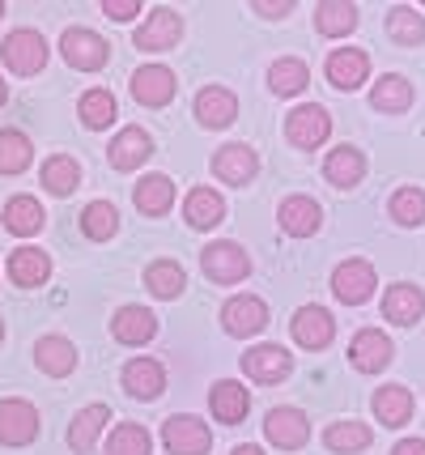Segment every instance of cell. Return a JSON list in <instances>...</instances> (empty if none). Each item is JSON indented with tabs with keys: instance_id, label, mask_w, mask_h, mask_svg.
Segmentation results:
<instances>
[{
	"instance_id": "6da1fadb",
	"label": "cell",
	"mask_w": 425,
	"mask_h": 455,
	"mask_svg": "<svg viewBox=\"0 0 425 455\" xmlns=\"http://www.w3.org/2000/svg\"><path fill=\"white\" fill-rule=\"evenodd\" d=\"M162 447L170 455H204L213 447V430L204 426L201 417L175 413L162 421Z\"/></svg>"
},
{
	"instance_id": "7a4b0ae2",
	"label": "cell",
	"mask_w": 425,
	"mask_h": 455,
	"mask_svg": "<svg viewBox=\"0 0 425 455\" xmlns=\"http://www.w3.org/2000/svg\"><path fill=\"white\" fill-rule=\"evenodd\" d=\"M327 132H332V116H327L319 102H303L285 119V137H289V145H298V149H319L327 140Z\"/></svg>"
},
{
	"instance_id": "3957f363",
	"label": "cell",
	"mask_w": 425,
	"mask_h": 455,
	"mask_svg": "<svg viewBox=\"0 0 425 455\" xmlns=\"http://www.w3.org/2000/svg\"><path fill=\"white\" fill-rule=\"evenodd\" d=\"M201 268L209 281H217V285H234V281H243L251 273V259L239 243H209L201 251Z\"/></svg>"
},
{
	"instance_id": "277c9868",
	"label": "cell",
	"mask_w": 425,
	"mask_h": 455,
	"mask_svg": "<svg viewBox=\"0 0 425 455\" xmlns=\"http://www.w3.org/2000/svg\"><path fill=\"white\" fill-rule=\"evenodd\" d=\"M60 56L68 60L73 68H82V73H98L102 64H106V56H111V47H106V39H98L94 30L73 26V30H64Z\"/></svg>"
},
{
	"instance_id": "5b68a950",
	"label": "cell",
	"mask_w": 425,
	"mask_h": 455,
	"mask_svg": "<svg viewBox=\"0 0 425 455\" xmlns=\"http://www.w3.org/2000/svg\"><path fill=\"white\" fill-rule=\"evenodd\" d=\"M0 56H4V64L13 73L30 77V73H39L43 64H47V43H43L39 30H13L9 39L0 43Z\"/></svg>"
},
{
	"instance_id": "8992f818",
	"label": "cell",
	"mask_w": 425,
	"mask_h": 455,
	"mask_svg": "<svg viewBox=\"0 0 425 455\" xmlns=\"http://www.w3.org/2000/svg\"><path fill=\"white\" fill-rule=\"evenodd\" d=\"M39 438V413L30 400H0V443L4 447H26Z\"/></svg>"
},
{
	"instance_id": "52a82bcc",
	"label": "cell",
	"mask_w": 425,
	"mask_h": 455,
	"mask_svg": "<svg viewBox=\"0 0 425 455\" xmlns=\"http://www.w3.org/2000/svg\"><path fill=\"white\" fill-rule=\"evenodd\" d=\"M222 328L230 337H260L268 328V307L256 294H239L222 307Z\"/></svg>"
},
{
	"instance_id": "ba28073f",
	"label": "cell",
	"mask_w": 425,
	"mask_h": 455,
	"mask_svg": "<svg viewBox=\"0 0 425 455\" xmlns=\"http://www.w3.org/2000/svg\"><path fill=\"white\" fill-rule=\"evenodd\" d=\"M374 285H379V277H374V268L366 259H344L332 273V294L349 302V307H362L366 298L374 294Z\"/></svg>"
},
{
	"instance_id": "9c48e42d",
	"label": "cell",
	"mask_w": 425,
	"mask_h": 455,
	"mask_svg": "<svg viewBox=\"0 0 425 455\" xmlns=\"http://www.w3.org/2000/svg\"><path fill=\"white\" fill-rule=\"evenodd\" d=\"M391 354H396V345H391L379 328H362L358 337L349 340V362H353L362 375H379L383 366H391Z\"/></svg>"
},
{
	"instance_id": "30bf717a",
	"label": "cell",
	"mask_w": 425,
	"mask_h": 455,
	"mask_svg": "<svg viewBox=\"0 0 425 455\" xmlns=\"http://www.w3.org/2000/svg\"><path fill=\"white\" fill-rule=\"evenodd\" d=\"M175 90H179V81L166 64H145V68L132 73V99L141 107H166L175 99Z\"/></svg>"
},
{
	"instance_id": "8fae6325",
	"label": "cell",
	"mask_w": 425,
	"mask_h": 455,
	"mask_svg": "<svg viewBox=\"0 0 425 455\" xmlns=\"http://www.w3.org/2000/svg\"><path fill=\"white\" fill-rule=\"evenodd\" d=\"M264 435L281 451H298L306 438H311V421H306L303 409H272L268 421H264Z\"/></svg>"
},
{
	"instance_id": "7c38bea8",
	"label": "cell",
	"mask_w": 425,
	"mask_h": 455,
	"mask_svg": "<svg viewBox=\"0 0 425 455\" xmlns=\"http://www.w3.org/2000/svg\"><path fill=\"white\" fill-rule=\"evenodd\" d=\"M256 171H260V158H256V149L243 145V140L217 149V158H213V175L222 179V183H234V188H247V183L256 179Z\"/></svg>"
},
{
	"instance_id": "4fadbf2b",
	"label": "cell",
	"mask_w": 425,
	"mask_h": 455,
	"mask_svg": "<svg viewBox=\"0 0 425 455\" xmlns=\"http://www.w3.org/2000/svg\"><path fill=\"white\" fill-rule=\"evenodd\" d=\"M183 35V18L175 13V9H153L149 18H145V26L137 30V47L141 52H170L175 43H179Z\"/></svg>"
},
{
	"instance_id": "5bb4252c",
	"label": "cell",
	"mask_w": 425,
	"mask_h": 455,
	"mask_svg": "<svg viewBox=\"0 0 425 455\" xmlns=\"http://www.w3.org/2000/svg\"><path fill=\"white\" fill-rule=\"evenodd\" d=\"M243 371H247V379H256V383H281V379L294 371V357L285 354L281 345H256V349L243 354Z\"/></svg>"
},
{
	"instance_id": "9a60e30c",
	"label": "cell",
	"mask_w": 425,
	"mask_h": 455,
	"mask_svg": "<svg viewBox=\"0 0 425 455\" xmlns=\"http://www.w3.org/2000/svg\"><path fill=\"white\" fill-rule=\"evenodd\" d=\"M289 328H294V340L303 349H327L332 337H336V323H332V315L324 307H298V315L289 319Z\"/></svg>"
},
{
	"instance_id": "2e32d148",
	"label": "cell",
	"mask_w": 425,
	"mask_h": 455,
	"mask_svg": "<svg viewBox=\"0 0 425 455\" xmlns=\"http://www.w3.org/2000/svg\"><path fill=\"white\" fill-rule=\"evenodd\" d=\"M123 387H128V396H137V400H158L166 392L162 362H153V357H132V362L123 366Z\"/></svg>"
},
{
	"instance_id": "e0dca14e",
	"label": "cell",
	"mask_w": 425,
	"mask_h": 455,
	"mask_svg": "<svg viewBox=\"0 0 425 455\" xmlns=\"http://www.w3.org/2000/svg\"><path fill=\"white\" fill-rule=\"evenodd\" d=\"M277 221H281L285 235L306 238V235H315V230L324 226V213H319V204H315L311 196H289V200H281Z\"/></svg>"
},
{
	"instance_id": "ac0fdd59",
	"label": "cell",
	"mask_w": 425,
	"mask_h": 455,
	"mask_svg": "<svg viewBox=\"0 0 425 455\" xmlns=\"http://www.w3.org/2000/svg\"><path fill=\"white\" fill-rule=\"evenodd\" d=\"M234 116H239V99L225 85H204L196 94V119L204 128H225V124H234Z\"/></svg>"
},
{
	"instance_id": "d6986e66",
	"label": "cell",
	"mask_w": 425,
	"mask_h": 455,
	"mask_svg": "<svg viewBox=\"0 0 425 455\" xmlns=\"http://www.w3.org/2000/svg\"><path fill=\"white\" fill-rule=\"evenodd\" d=\"M153 332H158V315L145 307H120L111 319V337L120 345H145V340H153Z\"/></svg>"
},
{
	"instance_id": "ffe728a7",
	"label": "cell",
	"mask_w": 425,
	"mask_h": 455,
	"mask_svg": "<svg viewBox=\"0 0 425 455\" xmlns=\"http://www.w3.org/2000/svg\"><path fill=\"white\" fill-rule=\"evenodd\" d=\"M183 218L192 230H213L225 221V200L213 192V188H192L187 200H183Z\"/></svg>"
},
{
	"instance_id": "44dd1931",
	"label": "cell",
	"mask_w": 425,
	"mask_h": 455,
	"mask_svg": "<svg viewBox=\"0 0 425 455\" xmlns=\"http://www.w3.org/2000/svg\"><path fill=\"white\" fill-rule=\"evenodd\" d=\"M149 154H153V140H149V132H145V128H123L120 137L111 140L106 162H111L115 171H137Z\"/></svg>"
},
{
	"instance_id": "7402d4cb",
	"label": "cell",
	"mask_w": 425,
	"mask_h": 455,
	"mask_svg": "<svg viewBox=\"0 0 425 455\" xmlns=\"http://www.w3.org/2000/svg\"><path fill=\"white\" fill-rule=\"evenodd\" d=\"M366 73H370V60H366V52H358V47H336V52L327 56V81H332L336 90H358L366 81Z\"/></svg>"
},
{
	"instance_id": "603a6c76",
	"label": "cell",
	"mask_w": 425,
	"mask_h": 455,
	"mask_svg": "<svg viewBox=\"0 0 425 455\" xmlns=\"http://www.w3.org/2000/svg\"><path fill=\"white\" fill-rule=\"evenodd\" d=\"M209 409H213V417H217V421H225V426H239V421L247 417V409H251V396H247L243 383L222 379V383H213V392H209Z\"/></svg>"
},
{
	"instance_id": "cb8c5ba5",
	"label": "cell",
	"mask_w": 425,
	"mask_h": 455,
	"mask_svg": "<svg viewBox=\"0 0 425 455\" xmlns=\"http://www.w3.org/2000/svg\"><path fill=\"white\" fill-rule=\"evenodd\" d=\"M35 362H39L43 375L64 379L77 371V349H73V340H64V337H43L35 345Z\"/></svg>"
},
{
	"instance_id": "d4e9b609",
	"label": "cell",
	"mask_w": 425,
	"mask_h": 455,
	"mask_svg": "<svg viewBox=\"0 0 425 455\" xmlns=\"http://www.w3.org/2000/svg\"><path fill=\"white\" fill-rule=\"evenodd\" d=\"M106 421H111V409H106V404H85L82 413L73 417V426H68V447L77 455L94 451V443H98Z\"/></svg>"
},
{
	"instance_id": "484cf974",
	"label": "cell",
	"mask_w": 425,
	"mask_h": 455,
	"mask_svg": "<svg viewBox=\"0 0 425 455\" xmlns=\"http://www.w3.org/2000/svg\"><path fill=\"white\" fill-rule=\"evenodd\" d=\"M383 315L391 319V323H400V328L417 323V319L425 315V294L417 285H391L383 294Z\"/></svg>"
},
{
	"instance_id": "4316f807",
	"label": "cell",
	"mask_w": 425,
	"mask_h": 455,
	"mask_svg": "<svg viewBox=\"0 0 425 455\" xmlns=\"http://www.w3.org/2000/svg\"><path fill=\"white\" fill-rule=\"evenodd\" d=\"M9 277H13V285L35 290V285H43V281L51 277V259H47V251H39V247H18V251L9 256Z\"/></svg>"
},
{
	"instance_id": "83f0119b",
	"label": "cell",
	"mask_w": 425,
	"mask_h": 455,
	"mask_svg": "<svg viewBox=\"0 0 425 455\" xmlns=\"http://www.w3.org/2000/svg\"><path fill=\"white\" fill-rule=\"evenodd\" d=\"M132 200H137V209H141L145 218H162V213H170V204H175V183L166 175H145L137 183Z\"/></svg>"
},
{
	"instance_id": "f1b7e54d",
	"label": "cell",
	"mask_w": 425,
	"mask_h": 455,
	"mask_svg": "<svg viewBox=\"0 0 425 455\" xmlns=\"http://www.w3.org/2000/svg\"><path fill=\"white\" fill-rule=\"evenodd\" d=\"M353 26H358V4H349V0H319L315 4V30L324 39H341Z\"/></svg>"
},
{
	"instance_id": "f546056e",
	"label": "cell",
	"mask_w": 425,
	"mask_h": 455,
	"mask_svg": "<svg viewBox=\"0 0 425 455\" xmlns=\"http://www.w3.org/2000/svg\"><path fill=\"white\" fill-rule=\"evenodd\" d=\"M370 404H374V417H379L383 426H391V430H396V426H405L408 417H413V392H408L405 383L379 387Z\"/></svg>"
},
{
	"instance_id": "4dcf8cb0",
	"label": "cell",
	"mask_w": 425,
	"mask_h": 455,
	"mask_svg": "<svg viewBox=\"0 0 425 455\" xmlns=\"http://www.w3.org/2000/svg\"><path fill=\"white\" fill-rule=\"evenodd\" d=\"M370 107L374 111H383V116H400L413 107V85H408L400 73H387L383 81H374V90H370Z\"/></svg>"
},
{
	"instance_id": "1f68e13d",
	"label": "cell",
	"mask_w": 425,
	"mask_h": 455,
	"mask_svg": "<svg viewBox=\"0 0 425 455\" xmlns=\"http://www.w3.org/2000/svg\"><path fill=\"white\" fill-rule=\"evenodd\" d=\"M324 175H327V183H336V188H353V183H362V175H366L362 149H353V145L332 149L327 162H324Z\"/></svg>"
},
{
	"instance_id": "d6a6232c",
	"label": "cell",
	"mask_w": 425,
	"mask_h": 455,
	"mask_svg": "<svg viewBox=\"0 0 425 455\" xmlns=\"http://www.w3.org/2000/svg\"><path fill=\"white\" fill-rule=\"evenodd\" d=\"M43 218H47V213H43V204L35 196H13L4 204V230H9V235H21V238L39 235Z\"/></svg>"
},
{
	"instance_id": "836d02e7",
	"label": "cell",
	"mask_w": 425,
	"mask_h": 455,
	"mask_svg": "<svg viewBox=\"0 0 425 455\" xmlns=\"http://www.w3.org/2000/svg\"><path fill=\"white\" fill-rule=\"evenodd\" d=\"M77 183H82V166L68 158V154H56V158L43 162V188H47L51 196H68V192H77Z\"/></svg>"
},
{
	"instance_id": "e575fe53",
	"label": "cell",
	"mask_w": 425,
	"mask_h": 455,
	"mask_svg": "<svg viewBox=\"0 0 425 455\" xmlns=\"http://www.w3.org/2000/svg\"><path fill=\"white\" fill-rule=\"evenodd\" d=\"M387 35L400 47H417V43H425V18L417 9H408V4H396L387 13Z\"/></svg>"
},
{
	"instance_id": "d590c367",
	"label": "cell",
	"mask_w": 425,
	"mask_h": 455,
	"mask_svg": "<svg viewBox=\"0 0 425 455\" xmlns=\"http://www.w3.org/2000/svg\"><path fill=\"white\" fill-rule=\"evenodd\" d=\"M324 447L336 455L366 451V447H370V430H366L362 421H332L324 430Z\"/></svg>"
},
{
	"instance_id": "8d00e7d4",
	"label": "cell",
	"mask_w": 425,
	"mask_h": 455,
	"mask_svg": "<svg viewBox=\"0 0 425 455\" xmlns=\"http://www.w3.org/2000/svg\"><path fill=\"white\" fill-rule=\"evenodd\" d=\"M35 158V145L26 132H13V128H4L0 132V175H21L26 166Z\"/></svg>"
},
{
	"instance_id": "74e56055",
	"label": "cell",
	"mask_w": 425,
	"mask_h": 455,
	"mask_svg": "<svg viewBox=\"0 0 425 455\" xmlns=\"http://www.w3.org/2000/svg\"><path fill=\"white\" fill-rule=\"evenodd\" d=\"M82 230H85V238L106 243V238L120 230V213H115V204H111V200H90V204L82 209Z\"/></svg>"
},
{
	"instance_id": "f35d334b",
	"label": "cell",
	"mask_w": 425,
	"mask_h": 455,
	"mask_svg": "<svg viewBox=\"0 0 425 455\" xmlns=\"http://www.w3.org/2000/svg\"><path fill=\"white\" fill-rule=\"evenodd\" d=\"M77 116H82L85 128H111L115 124V94L111 90H85L82 102H77Z\"/></svg>"
},
{
	"instance_id": "ab89813d",
	"label": "cell",
	"mask_w": 425,
	"mask_h": 455,
	"mask_svg": "<svg viewBox=\"0 0 425 455\" xmlns=\"http://www.w3.org/2000/svg\"><path fill=\"white\" fill-rule=\"evenodd\" d=\"M145 285H149V294L153 298H179L187 277H183V268L175 259H158V264H149L145 268Z\"/></svg>"
},
{
	"instance_id": "60d3db41",
	"label": "cell",
	"mask_w": 425,
	"mask_h": 455,
	"mask_svg": "<svg viewBox=\"0 0 425 455\" xmlns=\"http://www.w3.org/2000/svg\"><path fill=\"white\" fill-rule=\"evenodd\" d=\"M306 81H311V73H306L303 60H277L272 68H268V85H272V94H281V99H289V94H303Z\"/></svg>"
},
{
	"instance_id": "b9f144b4",
	"label": "cell",
	"mask_w": 425,
	"mask_h": 455,
	"mask_svg": "<svg viewBox=\"0 0 425 455\" xmlns=\"http://www.w3.org/2000/svg\"><path fill=\"white\" fill-rule=\"evenodd\" d=\"M149 451H153V438H149V430L137 426V421L115 426L111 438H106V455H149Z\"/></svg>"
},
{
	"instance_id": "7bdbcfd3",
	"label": "cell",
	"mask_w": 425,
	"mask_h": 455,
	"mask_svg": "<svg viewBox=\"0 0 425 455\" xmlns=\"http://www.w3.org/2000/svg\"><path fill=\"white\" fill-rule=\"evenodd\" d=\"M391 218L400 226H421L425 221V192L421 188H400L391 196Z\"/></svg>"
},
{
	"instance_id": "ee69618b",
	"label": "cell",
	"mask_w": 425,
	"mask_h": 455,
	"mask_svg": "<svg viewBox=\"0 0 425 455\" xmlns=\"http://www.w3.org/2000/svg\"><path fill=\"white\" fill-rule=\"evenodd\" d=\"M102 13L115 21H132L141 13V0H102Z\"/></svg>"
},
{
	"instance_id": "f6af8a7d",
	"label": "cell",
	"mask_w": 425,
	"mask_h": 455,
	"mask_svg": "<svg viewBox=\"0 0 425 455\" xmlns=\"http://www.w3.org/2000/svg\"><path fill=\"white\" fill-rule=\"evenodd\" d=\"M391 455H425V438H400Z\"/></svg>"
},
{
	"instance_id": "bcb514c9",
	"label": "cell",
	"mask_w": 425,
	"mask_h": 455,
	"mask_svg": "<svg viewBox=\"0 0 425 455\" xmlns=\"http://www.w3.org/2000/svg\"><path fill=\"white\" fill-rule=\"evenodd\" d=\"M294 4L289 0H281V4H268V0H256V13H264V18H285Z\"/></svg>"
},
{
	"instance_id": "7dc6e473",
	"label": "cell",
	"mask_w": 425,
	"mask_h": 455,
	"mask_svg": "<svg viewBox=\"0 0 425 455\" xmlns=\"http://www.w3.org/2000/svg\"><path fill=\"white\" fill-rule=\"evenodd\" d=\"M230 455H264V451H260V447H251V443H243V447H234Z\"/></svg>"
},
{
	"instance_id": "c3c4849f",
	"label": "cell",
	"mask_w": 425,
	"mask_h": 455,
	"mask_svg": "<svg viewBox=\"0 0 425 455\" xmlns=\"http://www.w3.org/2000/svg\"><path fill=\"white\" fill-rule=\"evenodd\" d=\"M4 99H9V85H4V81H0V107H4Z\"/></svg>"
},
{
	"instance_id": "681fc988",
	"label": "cell",
	"mask_w": 425,
	"mask_h": 455,
	"mask_svg": "<svg viewBox=\"0 0 425 455\" xmlns=\"http://www.w3.org/2000/svg\"><path fill=\"white\" fill-rule=\"evenodd\" d=\"M0 340H4V319H0Z\"/></svg>"
},
{
	"instance_id": "f907efd6",
	"label": "cell",
	"mask_w": 425,
	"mask_h": 455,
	"mask_svg": "<svg viewBox=\"0 0 425 455\" xmlns=\"http://www.w3.org/2000/svg\"><path fill=\"white\" fill-rule=\"evenodd\" d=\"M0 18H4V0H0Z\"/></svg>"
}]
</instances>
